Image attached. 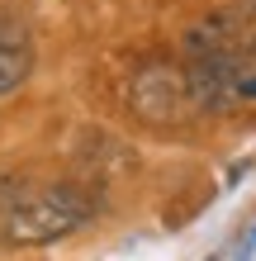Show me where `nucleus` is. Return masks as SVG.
<instances>
[{"instance_id":"f257e3e1","label":"nucleus","mask_w":256,"mask_h":261,"mask_svg":"<svg viewBox=\"0 0 256 261\" xmlns=\"http://www.w3.org/2000/svg\"><path fill=\"white\" fill-rule=\"evenodd\" d=\"M100 199L76 180L5 176L0 180V247H43L95 219Z\"/></svg>"},{"instance_id":"f03ea898","label":"nucleus","mask_w":256,"mask_h":261,"mask_svg":"<svg viewBox=\"0 0 256 261\" xmlns=\"http://www.w3.org/2000/svg\"><path fill=\"white\" fill-rule=\"evenodd\" d=\"M194 62L185 71L190 100L209 114H237L256 110V43L242 38L233 19H209L190 38Z\"/></svg>"},{"instance_id":"20e7f679","label":"nucleus","mask_w":256,"mask_h":261,"mask_svg":"<svg viewBox=\"0 0 256 261\" xmlns=\"http://www.w3.org/2000/svg\"><path fill=\"white\" fill-rule=\"evenodd\" d=\"M185 100H190V86H185V76L171 71V67H147L138 81H133V110L143 119H152V124H171Z\"/></svg>"},{"instance_id":"39448f33","label":"nucleus","mask_w":256,"mask_h":261,"mask_svg":"<svg viewBox=\"0 0 256 261\" xmlns=\"http://www.w3.org/2000/svg\"><path fill=\"white\" fill-rule=\"evenodd\" d=\"M242 5H247V10H251V19H256V0H242Z\"/></svg>"},{"instance_id":"7ed1b4c3","label":"nucleus","mask_w":256,"mask_h":261,"mask_svg":"<svg viewBox=\"0 0 256 261\" xmlns=\"http://www.w3.org/2000/svg\"><path fill=\"white\" fill-rule=\"evenodd\" d=\"M34 71V29H29L24 10L0 5V95L19 90Z\"/></svg>"}]
</instances>
